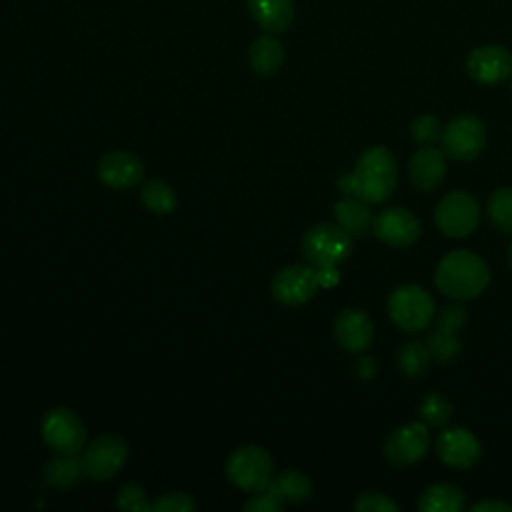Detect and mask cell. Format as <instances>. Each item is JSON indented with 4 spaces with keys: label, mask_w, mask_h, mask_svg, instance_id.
Returning <instances> with one entry per match:
<instances>
[{
    "label": "cell",
    "mask_w": 512,
    "mask_h": 512,
    "mask_svg": "<svg viewBox=\"0 0 512 512\" xmlns=\"http://www.w3.org/2000/svg\"><path fill=\"white\" fill-rule=\"evenodd\" d=\"M398 182V164L394 154L384 146H374L362 152L354 172L338 178V188L346 196H356L368 204L388 200Z\"/></svg>",
    "instance_id": "obj_1"
},
{
    "label": "cell",
    "mask_w": 512,
    "mask_h": 512,
    "mask_svg": "<svg viewBox=\"0 0 512 512\" xmlns=\"http://www.w3.org/2000/svg\"><path fill=\"white\" fill-rule=\"evenodd\" d=\"M488 282L486 262L468 250H454L438 262L436 286L454 300L476 298Z\"/></svg>",
    "instance_id": "obj_2"
},
{
    "label": "cell",
    "mask_w": 512,
    "mask_h": 512,
    "mask_svg": "<svg viewBox=\"0 0 512 512\" xmlns=\"http://www.w3.org/2000/svg\"><path fill=\"white\" fill-rule=\"evenodd\" d=\"M352 250V236L338 224H316L302 238V254L312 268L338 266Z\"/></svg>",
    "instance_id": "obj_3"
},
{
    "label": "cell",
    "mask_w": 512,
    "mask_h": 512,
    "mask_svg": "<svg viewBox=\"0 0 512 512\" xmlns=\"http://www.w3.org/2000/svg\"><path fill=\"white\" fill-rule=\"evenodd\" d=\"M272 472H274V464L270 454L264 448L254 444L236 448L226 460L228 480L242 490H250V492L266 490L274 476Z\"/></svg>",
    "instance_id": "obj_4"
},
{
    "label": "cell",
    "mask_w": 512,
    "mask_h": 512,
    "mask_svg": "<svg viewBox=\"0 0 512 512\" xmlns=\"http://www.w3.org/2000/svg\"><path fill=\"white\" fill-rule=\"evenodd\" d=\"M440 144L448 158L470 162L482 152L486 144L484 122L474 114H460L442 128Z\"/></svg>",
    "instance_id": "obj_5"
},
{
    "label": "cell",
    "mask_w": 512,
    "mask_h": 512,
    "mask_svg": "<svg viewBox=\"0 0 512 512\" xmlns=\"http://www.w3.org/2000/svg\"><path fill=\"white\" fill-rule=\"evenodd\" d=\"M388 312L398 328L406 332H418L432 322L434 300L420 286H400L388 300Z\"/></svg>",
    "instance_id": "obj_6"
},
{
    "label": "cell",
    "mask_w": 512,
    "mask_h": 512,
    "mask_svg": "<svg viewBox=\"0 0 512 512\" xmlns=\"http://www.w3.org/2000/svg\"><path fill=\"white\" fill-rule=\"evenodd\" d=\"M480 208L472 194L454 190L446 194L434 210V222L450 238H464L478 226Z\"/></svg>",
    "instance_id": "obj_7"
},
{
    "label": "cell",
    "mask_w": 512,
    "mask_h": 512,
    "mask_svg": "<svg viewBox=\"0 0 512 512\" xmlns=\"http://www.w3.org/2000/svg\"><path fill=\"white\" fill-rule=\"evenodd\" d=\"M42 440L56 452L78 454L86 446V426L68 408H52L40 424Z\"/></svg>",
    "instance_id": "obj_8"
},
{
    "label": "cell",
    "mask_w": 512,
    "mask_h": 512,
    "mask_svg": "<svg viewBox=\"0 0 512 512\" xmlns=\"http://www.w3.org/2000/svg\"><path fill=\"white\" fill-rule=\"evenodd\" d=\"M82 464L86 476L94 480L112 478L128 458V446L124 438L116 434H102L82 448Z\"/></svg>",
    "instance_id": "obj_9"
},
{
    "label": "cell",
    "mask_w": 512,
    "mask_h": 512,
    "mask_svg": "<svg viewBox=\"0 0 512 512\" xmlns=\"http://www.w3.org/2000/svg\"><path fill=\"white\" fill-rule=\"evenodd\" d=\"M430 448V434L424 422H410L396 428L386 444L384 456L392 466H412L426 456Z\"/></svg>",
    "instance_id": "obj_10"
},
{
    "label": "cell",
    "mask_w": 512,
    "mask_h": 512,
    "mask_svg": "<svg viewBox=\"0 0 512 512\" xmlns=\"http://www.w3.org/2000/svg\"><path fill=\"white\" fill-rule=\"evenodd\" d=\"M464 322H466V310L462 304L452 302L440 310L434 330L426 336V346L432 358L440 362H448L458 354L460 350L458 330Z\"/></svg>",
    "instance_id": "obj_11"
},
{
    "label": "cell",
    "mask_w": 512,
    "mask_h": 512,
    "mask_svg": "<svg viewBox=\"0 0 512 512\" xmlns=\"http://www.w3.org/2000/svg\"><path fill=\"white\" fill-rule=\"evenodd\" d=\"M372 230L380 242L406 248L420 238V220L406 208L390 206L374 216Z\"/></svg>",
    "instance_id": "obj_12"
},
{
    "label": "cell",
    "mask_w": 512,
    "mask_h": 512,
    "mask_svg": "<svg viewBox=\"0 0 512 512\" xmlns=\"http://www.w3.org/2000/svg\"><path fill=\"white\" fill-rule=\"evenodd\" d=\"M320 288L316 268L304 264H290L276 272L272 280V294L286 306L308 302Z\"/></svg>",
    "instance_id": "obj_13"
},
{
    "label": "cell",
    "mask_w": 512,
    "mask_h": 512,
    "mask_svg": "<svg viewBox=\"0 0 512 512\" xmlns=\"http://www.w3.org/2000/svg\"><path fill=\"white\" fill-rule=\"evenodd\" d=\"M466 72L478 84H500L512 76V52L498 44L478 46L466 58Z\"/></svg>",
    "instance_id": "obj_14"
},
{
    "label": "cell",
    "mask_w": 512,
    "mask_h": 512,
    "mask_svg": "<svg viewBox=\"0 0 512 512\" xmlns=\"http://www.w3.org/2000/svg\"><path fill=\"white\" fill-rule=\"evenodd\" d=\"M438 458L452 468H472L480 458V442L466 428H448L436 440Z\"/></svg>",
    "instance_id": "obj_15"
},
{
    "label": "cell",
    "mask_w": 512,
    "mask_h": 512,
    "mask_svg": "<svg viewBox=\"0 0 512 512\" xmlns=\"http://www.w3.org/2000/svg\"><path fill=\"white\" fill-rule=\"evenodd\" d=\"M144 174L140 158L126 150H114L100 158L98 178L110 188H130Z\"/></svg>",
    "instance_id": "obj_16"
},
{
    "label": "cell",
    "mask_w": 512,
    "mask_h": 512,
    "mask_svg": "<svg viewBox=\"0 0 512 512\" xmlns=\"http://www.w3.org/2000/svg\"><path fill=\"white\" fill-rule=\"evenodd\" d=\"M446 174V154L436 146H420L410 158L408 176L414 188L428 192L434 190Z\"/></svg>",
    "instance_id": "obj_17"
},
{
    "label": "cell",
    "mask_w": 512,
    "mask_h": 512,
    "mask_svg": "<svg viewBox=\"0 0 512 512\" xmlns=\"http://www.w3.org/2000/svg\"><path fill=\"white\" fill-rule=\"evenodd\" d=\"M336 342L348 352H362L374 338V326L368 314L362 310L346 308L334 320Z\"/></svg>",
    "instance_id": "obj_18"
},
{
    "label": "cell",
    "mask_w": 512,
    "mask_h": 512,
    "mask_svg": "<svg viewBox=\"0 0 512 512\" xmlns=\"http://www.w3.org/2000/svg\"><path fill=\"white\" fill-rule=\"evenodd\" d=\"M246 6L254 22L270 34L284 32L294 20L292 0H246Z\"/></svg>",
    "instance_id": "obj_19"
},
{
    "label": "cell",
    "mask_w": 512,
    "mask_h": 512,
    "mask_svg": "<svg viewBox=\"0 0 512 512\" xmlns=\"http://www.w3.org/2000/svg\"><path fill=\"white\" fill-rule=\"evenodd\" d=\"M248 60L258 76H272L284 64V46L274 34H262L250 44Z\"/></svg>",
    "instance_id": "obj_20"
},
{
    "label": "cell",
    "mask_w": 512,
    "mask_h": 512,
    "mask_svg": "<svg viewBox=\"0 0 512 512\" xmlns=\"http://www.w3.org/2000/svg\"><path fill=\"white\" fill-rule=\"evenodd\" d=\"M334 218L336 224L346 230L352 238L362 236L372 228V212L368 208V202L356 198V196H346L340 202L334 204Z\"/></svg>",
    "instance_id": "obj_21"
},
{
    "label": "cell",
    "mask_w": 512,
    "mask_h": 512,
    "mask_svg": "<svg viewBox=\"0 0 512 512\" xmlns=\"http://www.w3.org/2000/svg\"><path fill=\"white\" fill-rule=\"evenodd\" d=\"M266 490H270L280 500V504H300L310 498L312 482L298 470H286L278 476H272Z\"/></svg>",
    "instance_id": "obj_22"
},
{
    "label": "cell",
    "mask_w": 512,
    "mask_h": 512,
    "mask_svg": "<svg viewBox=\"0 0 512 512\" xmlns=\"http://www.w3.org/2000/svg\"><path fill=\"white\" fill-rule=\"evenodd\" d=\"M42 474H44V480H46L50 486L68 488V486L76 484L86 472H84L82 456L58 452L56 458H52V460L46 462V466L42 468Z\"/></svg>",
    "instance_id": "obj_23"
},
{
    "label": "cell",
    "mask_w": 512,
    "mask_h": 512,
    "mask_svg": "<svg viewBox=\"0 0 512 512\" xmlns=\"http://www.w3.org/2000/svg\"><path fill=\"white\" fill-rule=\"evenodd\" d=\"M462 506L464 492L452 484H432L418 498L422 512H458Z\"/></svg>",
    "instance_id": "obj_24"
},
{
    "label": "cell",
    "mask_w": 512,
    "mask_h": 512,
    "mask_svg": "<svg viewBox=\"0 0 512 512\" xmlns=\"http://www.w3.org/2000/svg\"><path fill=\"white\" fill-rule=\"evenodd\" d=\"M142 204L154 214H170L176 208V192L164 180H148L140 192Z\"/></svg>",
    "instance_id": "obj_25"
},
{
    "label": "cell",
    "mask_w": 512,
    "mask_h": 512,
    "mask_svg": "<svg viewBox=\"0 0 512 512\" xmlns=\"http://www.w3.org/2000/svg\"><path fill=\"white\" fill-rule=\"evenodd\" d=\"M430 358L432 356H430L426 342L412 340L402 346V350L398 354V366H400L402 374H406L408 378H420L426 372Z\"/></svg>",
    "instance_id": "obj_26"
},
{
    "label": "cell",
    "mask_w": 512,
    "mask_h": 512,
    "mask_svg": "<svg viewBox=\"0 0 512 512\" xmlns=\"http://www.w3.org/2000/svg\"><path fill=\"white\" fill-rule=\"evenodd\" d=\"M488 214L494 226L512 234V188H498L490 194Z\"/></svg>",
    "instance_id": "obj_27"
},
{
    "label": "cell",
    "mask_w": 512,
    "mask_h": 512,
    "mask_svg": "<svg viewBox=\"0 0 512 512\" xmlns=\"http://www.w3.org/2000/svg\"><path fill=\"white\" fill-rule=\"evenodd\" d=\"M450 414H452V406L448 404V400L444 396H440V394L424 396V400L420 404V416L426 426L442 428L448 424Z\"/></svg>",
    "instance_id": "obj_28"
},
{
    "label": "cell",
    "mask_w": 512,
    "mask_h": 512,
    "mask_svg": "<svg viewBox=\"0 0 512 512\" xmlns=\"http://www.w3.org/2000/svg\"><path fill=\"white\" fill-rule=\"evenodd\" d=\"M410 134L414 138L416 144L420 146H434L436 142H440L442 136V126L438 122L436 116L432 114H422L418 118L412 120L410 124Z\"/></svg>",
    "instance_id": "obj_29"
},
{
    "label": "cell",
    "mask_w": 512,
    "mask_h": 512,
    "mask_svg": "<svg viewBox=\"0 0 512 512\" xmlns=\"http://www.w3.org/2000/svg\"><path fill=\"white\" fill-rule=\"evenodd\" d=\"M116 504L124 510L130 512H140V510H152V504L146 500L144 490L138 484H126L118 490Z\"/></svg>",
    "instance_id": "obj_30"
},
{
    "label": "cell",
    "mask_w": 512,
    "mask_h": 512,
    "mask_svg": "<svg viewBox=\"0 0 512 512\" xmlns=\"http://www.w3.org/2000/svg\"><path fill=\"white\" fill-rule=\"evenodd\" d=\"M194 508L196 504L186 492H168L152 502V510L156 512H192Z\"/></svg>",
    "instance_id": "obj_31"
},
{
    "label": "cell",
    "mask_w": 512,
    "mask_h": 512,
    "mask_svg": "<svg viewBox=\"0 0 512 512\" xmlns=\"http://www.w3.org/2000/svg\"><path fill=\"white\" fill-rule=\"evenodd\" d=\"M354 508L358 512H396L398 504L394 500H390L386 494L380 492H362L356 502Z\"/></svg>",
    "instance_id": "obj_32"
},
{
    "label": "cell",
    "mask_w": 512,
    "mask_h": 512,
    "mask_svg": "<svg viewBox=\"0 0 512 512\" xmlns=\"http://www.w3.org/2000/svg\"><path fill=\"white\" fill-rule=\"evenodd\" d=\"M242 508L250 510V512H276V510H280V500L270 490H266V492L260 490L258 494L248 498Z\"/></svg>",
    "instance_id": "obj_33"
},
{
    "label": "cell",
    "mask_w": 512,
    "mask_h": 512,
    "mask_svg": "<svg viewBox=\"0 0 512 512\" xmlns=\"http://www.w3.org/2000/svg\"><path fill=\"white\" fill-rule=\"evenodd\" d=\"M470 510L472 512H512V504H506L500 500H482V502H476Z\"/></svg>",
    "instance_id": "obj_34"
},
{
    "label": "cell",
    "mask_w": 512,
    "mask_h": 512,
    "mask_svg": "<svg viewBox=\"0 0 512 512\" xmlns=\"http://www.w3.org/2000/svg\"><path fill=\"white\" fill-rule=\"evenodd\" d=\"M316 276H318V282H320V286H322V288H330V286L338 284V280H340L336 266L316 268Z\"/></svg>",
    "instance_id": "obj_35"
},
{
    "label": "cell",
    "mask_w": 512,
    "mask_h": 512,
    "mask_svg": "<svg viewBox=\"0 0 512 512\" xmlns=\"http://www.w3.org/2000/svg\"><path fill=\"white\" fill-rule=\"evenodd\" d=\"M356 372H358L362 378L374 376V372H376L374 360H372V358H362V360L356 364Z\"/></svg>",
    "instance_id": "obj_36"
},
{
    "label": "cell",
    "mask_w": 512,
    "mask_h": 512,
    "mask_svg": "<svg viewBox=\"0 0 512 512\" xmlns=\"http://www.w3.org/2000/svg\"><path fill=\"white\" fill-rule=\"evenodd\" d=\"M508 262H510V266H512V244H510V248H508Z\"/></svg>",
    "instance_id": "obj_37"
},
{
    "label": "cell",
    "mask_w": 512,
    "mask_h": 512,
    "mask_svg": "<svg viewBox=\"0 0 512 512\" xmlns=\"http://www.w3.org/2000/svg\"><path fill=\"white\" fill-rule=\"evenodd\" d=\"M510 88H512V82H510Z\"/></svg>",
    "instance_id": "obj_38"
}]
</instances>
